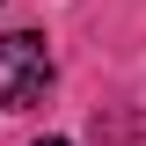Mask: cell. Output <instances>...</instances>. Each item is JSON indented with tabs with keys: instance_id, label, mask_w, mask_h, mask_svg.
I'll return each mask as SVG.
<instances>
[{
	"instance_id": "2",
	"label": "cell",
	"mask_w": 146,
	"mask_h": 146,
	"mask_svg": "<svg viewBox=\"0 0 146 146\" xmlns=\"http://www.w3.org/2000/svg\"><path fill=\"white\" fill-rule=\"evenodd\" d=\"M36 146H66V139H36Z\"/></svg>"
},
{
	"instance_id": "1",
	"label": "cell",
	"mask_w": 146,
	"mask_h": 146,
	"mask_svg": "<svg viewBox=\"0 0 146 146\" xmlns=\"http://www.w3.org/2000/svg\"><path fill=\"white\" fill-rule=\"evenodd\" d=\"M44 88H51V44L36 29H15L0 36V102H44Z\"/></svg>"
}]
</instances>
